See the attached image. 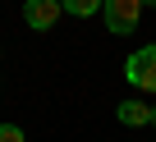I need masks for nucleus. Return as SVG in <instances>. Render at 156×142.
I'll return each instance as SVG.
<instances>
[{
    "instance_id": "nucleus-1",
    "label": "nucleus",
    "mask_w": 156,
    "mask_h": 142,
    "mask_svg": "<svg viewBox=\"0 0 156 142\" xmlns=\"http://www.w3.org/2000/svg\"><path fill=\"white\" fill-rule=\"evenodd\" d=\"M124 78L138 92H156V46H142L124 60Z\"/></svg>"
},
{
    "instance_id": "nucleus-2",
    "label": "nucleus",
    "mask_w": 156,
    "mask_h": 142,
    "mask_svg": "<svg viewBox=\"0 0 156 142\" xmlns=\"http://www.w3.org/2000/svg\"><path fill=\"white\" fill-rule=\"evenodd\" d=\"M138 14H142V0H106L101 5V19L115 37H129L138 28Z\"/></svg>"
},
{
    "instance_id": "nucleus-3",
    "label": "nucleus",
    "mask_w": 156,
    "mask_h": 142,
    "mask_svg": "<svg viewBox=\"0 0 156 142\" xmlns=\"http://www.w3.org/2000/svg\"><path fill=\"white\" fill-rule=\"evenodd\" d=\"M60 14H64L60 0H23V23H28L32 32H51Z\"/></svg>"
},
{
    "instance_id": "nucleus-4",
    "label": "nucleus",
    "mask_w": 156,
    "mask_h": 142,
    "mask_svg": "<svg viewBox=\"0 0 156 142\" xmlns=\"http://www.w3.org/2000/svg\"><path fill=\"white\" fill-rule=\"evenodd\" d=\"M115 115H119L124 128H142V124H151V106H142V101H124V106H115Z\"/></svg>"
},
{
    "instance_id": "nucleus-5",
    "label": "nucleus",
    "mask_w": 156,
    "mask_h": 142,
    "mask_svg": "<svg viewBox=\"0 0 156 142\" xmlns=\"http://www.w3.org/2000/svg\"><path fill=\"white\" fill-rule=\"evenodd\" d=\"M101 5L106 0H60V9L73 14V19H92V14H101Z\"/></svg>"
},
{
    "instance_id": "nucleus-6",
    "label": "nucleus",
    "mask_w": 156,
    "mask_h": 142,
    "mask_svg": "<svg viewBox=\"0 0 156 142\" xmlns=\"http://www.w3.org/2000/svg\"><path fill=\"white\" fill-rule=\"evenodd\" d=\"M0 142H28L19 124H0Z\"/></svg>"
},
{
    "instance_id": "nucleus-7",
    "label": "nucleus",
    "mask_w": 156,
    "mask_h": 142,
    "mask_svg": "<svg viewBox=\"0 0 156 142\" xmlns=\"http://www.w3.org/2000/svg\"><path fill=\"white\" fill-rule=\"evenodd\" d=\"M151 128H156V106H151Z\"/></svg>"
},
{
    "instance_id": "nucleus-8",
    "label": "nucleus",
    "mask_w": 156,
    "mask_h": 142,
    "mask_svg": "<svg viewBox=\"0 0 156 142\" xmlns=\"http://www.w3.org/2000/svg\"><path fill=\"white\" fill-rule=\"evenodd\" d=\"M142 5H156V0H142Z\"/></svg>"
}]
</instances>
